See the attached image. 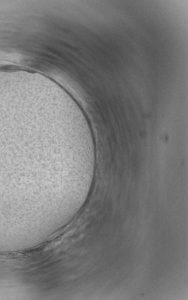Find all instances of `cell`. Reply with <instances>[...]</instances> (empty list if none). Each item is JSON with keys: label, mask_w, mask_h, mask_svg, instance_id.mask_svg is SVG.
<instances>
[{"label": "cell", "mask_w": 188, "mask_h": 300, "mask_svg": "<svg viewBox=\"0 0 188 300\" xmlns=\"http://www.w3.org/2000/svg\"><path fill=\"white\" fill-rule=\"evenodd\" d=\"M21 167H23V169H26L27 170H28V171H29V172H32V173H33L34 174L36 175H37V176H38V175H39V174H37V173H35L34 172H32V171H31V170H29V169H26V168H25V167H24L21 166ZM83 182H84V181H82V182H78V183H75V184H74V185H72L70 186V187L68 188V189H66V190H68V191H69L70 193V192H71V193H72V194L75 193H76V190H78V188L79 187V186L81 185V183H82ZM64 189H65V188H64Z\"/></svg>", "instance_id": "obj_1"}]
</instances>
